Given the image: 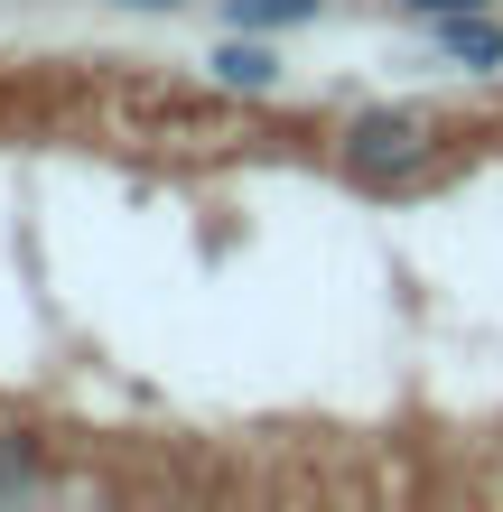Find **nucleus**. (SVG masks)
<instances>
[{
    "instance_id": "nucleus-1",
    "label": "nucleus",
    "mask_w": 503,
    "mask_h": 512,
    "mask_svg": "<svg viewBox=\"0 0 503 512\" xmlns=\"http://www.w3.org/2000/svg\"><path fill=\"white\" fill-rule=\"evenodd\" d=\"M438 112H410V103H373V112H354L345 140H336V159L345 177H364V187H401V177H420L438 159Z\"/></svg>"
},
{
    "instance_id": "nucleus-2",
    "label": "nucleus",
    "mask_w": 503,
    "mask_h": 512,
    "mask_svg": "<svg viewBox=\"0 0 503 512\" xmlns=\"http://www.w3.org/2000/svg\"><path fill=\"white\" fill-rule=\"evenodd\" d=\"M205 75H215L224 94H271L280 84V47L261 38V28H224L215 56H205Z\"/></svg>"
},
{
    "instance_id": "nucleus-3",
    "label": "nucleus",
    "mask_w": 503,
    "mask_h": 512,
    "mask_svg": "<svg viewBox=\"0 0 503 512\" xmlns=\"http://www.w3.org/2000/svg\"><path fill=\"white\" fill-rule=\"evenodd\" d=\"M429 47H438V66H457V75H494V66H503V19H494V10L438 19Z\"/></svg>"
},
{
    "instance_id": "nucleus-4",
    "label": "nucleus",
    "mask_w": 503,
    "mask_h": 512,
    "mask_svg": "<svg viewBox=\"0 0 503 512\" xmlns=\"http://www.w3.org/2000/svg\"><path fill=\"white\" fill-rule=\"evenodd\" d=\"M308 19H327V0H224V28H261V38L308 28Z\"/></svg>"
},
{
    "instance_id": "nucleus-5",
    "label": "nucleus",
    "mask_w": 503,
    "mask_h": 512,
    "mask_svg": "<svg viewBox=\"0 0 503 512\" xmlns=\"http://www.w3.org/2000/svg\"><path fill=\"white\" fill-rule=\"evenodd\" d=\"M401 19H420V28H438V19H466V10H494V0H392Z\"/></svg>"
},
{
    "instance_id": "nucleus-6",
    "label": "nucleus",
    "mask_w": 503,
    "mask_h": 512,
    "mask_svg": "<svg viewBox=\"0 0 503 512\" xmlns=\"http://www.w3.org/2000/svg\"><path fill=\"white\" fill-rule=\"evenodd\" d=\"M112 10H177V0H112Z\"/></svg>"
}]
</instances>
